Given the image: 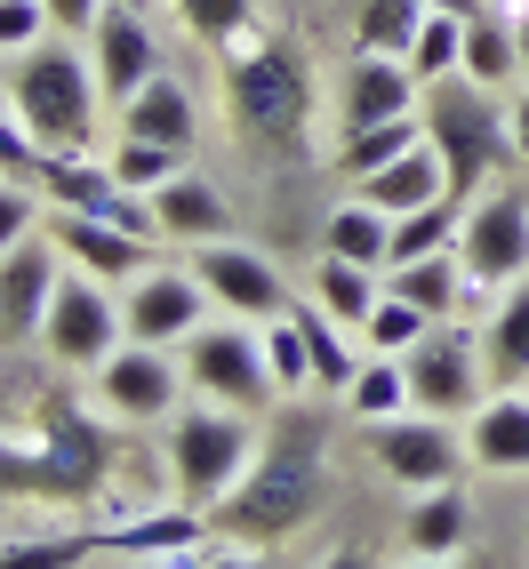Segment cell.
I'll return each mask as SVG.
<instances>
[{
	"label": "cell",
	"instance_id": "1",
	"mask_svg": "<svg viewBox=\"0 0 529 569\" xmlns=\"http://www.w3.org/2000/svg\"><path fill=\"white\" fill-rule=\"evenodd\" d=\"M112 473H121L112 426H97L57 377L0 369V506H24V498L89 506Z\"/></svg>",
	"mask_w": 529,
	"mask_h": 569
},
{
	"label": "cell",
	"instance_id": "2",
	"mask_svg": "<svg viewBox=\"0 0 529 569\" xmlns=\"http://www.w3.org/2000/svg\"><path fill=\"white\" fill-rule=\"evenodd\" d=\"M321 506H329V441H321V426L289 417L281 433L257 441L249 473L209 506V529L224 546H281L306 521H321Z\"/></svg>",
	"mask_w": 529,
	"mask_h": 569
},
{
	"label": "cell",
	"instance_id": "3",
	"mask_svg": "<svg viewBox=\"0 0 529 569\" xmlns=\"http://www.w3.org/2000/svg\"><path fill=\"white\" fill-rule=\"evenodd\" d=\"M9 104L41 137V153H89L104 89H97V64L72 49V32H49V41L9 57Z\"/></svg>",
	"mask_w": 529,
	"mask_h": 569
},
{
	"label": "cell",
	"instance_id": "4",
	"mask_svg": "<svg viewBox=\"0 0 529 569\" xmlns=\"http://www.w3.org/2000/svg\"><path fill=\"white\" fill-rule=\"evenodd\" d=\"M224 121H233L249 144H273V153H297V137L313 121V72L289 41H241L224 49Z\"/></svg>",
	"mask_w": 529,
	"mask_h": 569
},
{
	"label": "cell",
	"instance_id": "5",
	"mask_svg": "<svg viewBox=\"0 0 529 569\" xmlns=\"http://www.w3.org/2000/svg\"><path fill=\"white\" fill-rule=\"evenodd\" d=\"M418 121L433 137L441 169H449V201H481L489 177L513 169V121H506V104L489 97L481 81H466V72H449V81L426 89Z\"/></svg>",
	"mask_w": 529,
	"mask_h": 569
},
{
	"label": "cell",
	"instance_id": "6",
	"mask_svg": "<svg viewBox=\"0 0 529 569\" xmlns=\"http://www.w3.org/2000/svg\"><path fill=\"white\" fill-rule=\"evenodd\" d=\"M257 458V426L249 409H224V401H201V409H177L169 417V489L184 506H217Z\"/></svg>",
	"mask_w": 529,
	"mask_h": 569
},
{
	"label": "cell",
	"instance_id": "7",
	"mask_svg": "<svg viewBox=\"0 0 529 569\" xmlns=\"http://www.w3.org/2000/svg\"><path fill=\"white\" fill-rule=\"evenodd\" d=\"M129 346V321H121V297H112V281H97V273H72L64 264V281H57V297H49V321H41V353L72 377V369H104L112 353Z\"/></svg>",
	"mask_w": 529,
	"mask_h": 569
},
{
	"label": "cell",
	"instance_id": "8",
	"mask_svg": "<svg viewBox=\"0 0 529 569\" xmlns=\"http://www.w3.org/2000/svg\"><path fill=\"white\" fill-rule=\"evenodd\" d=\"M401 369H409V409H426V417H473L481 393H489L481 329H458V321H433L401 353Z\"/></svg>",
	"mask_w": 529,
	"mask_h": 569
},
{
	"label": "cell",
	"instance_id": "9",
	"mask_svg": "<svg viewBox=\"0 0 529 569\" xmlns=\"http://www.w3.org/2000/svg\"><path fill=\"white\" fill-rule=\"evenodd\" d=\"M184 386L201 401H224V409H264L281 393V377L264 361V337H249L233 321H201L184 337Z\"/></svg>",
	"mask_w": 529,
	"mask_h": 569
},
{
	"label": "cell",
	"instance_id": "10",
	"mask_svg": "<svg viewBox=\"0 0 529 569\" xmlns=\"http://www.w3.org/2000/svg\"><path fill=\"white\" fill-rule=\"evenodd\" d=\"M458 264L473 289H513L529 273V193L521 184H489L458 224Z\"/></svg>",
	"mask_w": 529,
	"mask_h": 569
},
{
	"label": "cell",
	"instance_id": "11",
	"mask_svg": "<svg viewBox=\"0 0 529 569\" xmlns=\"http://www.w3.org/2000/svg\"><path fill=\"white\" fill-rule=\"evenodd\" d=\"M369 458L386 466L401 489H449L473 458L458 441V417H426V409H401L386 426H369Z\"/></svg>",
	"mask_w": 529,
	"mask_h": 569
},
{
	"label": "cell",
	"instance_id": "12",
	"mask_svg": "<svg viewBox=\"0 0 529 569\" xmlns=\"http://www.w3.org/2000/svg\"><path fill=\"white\" fill-rule=\"evenodd\" d=\"M193 281H201L233 321H281V313H289L281 273H273L257 249H241V241H201V249H193Z\"/></svg>",
	"mask_w": 529,
	"mask_h": 569
},
{
	"label": "cell",
	"instance_id": "13",
	"mask_svg": "<svg viewBox=\"0 0 529 569\" xmlns=\"http://www.w3.org/2000/svg\"><path fill=\"white\" fill-rule=\"evenodd\" d=\"M177 386H184V369L169 361V346H137V337L97 369V401H104V417H121V426H153V417H169Z\"/></svg>",
	"mask_w": 529,
	"mask_h": 569
},
{
	"label": "cell",
	"instance_id": "14",
	"mask_svg": "<svg viewBox=\"0 0 529 569\" xmlns=\"http://www.w3.org/2000/svg\"><path fill=\"white\" fill-rule=\"evenodd\" d=\"M57 281H64V249H57L49 233H24L9 257H0V337H9V346L41 337Z\"/></svg>",
	"mask_w": 529,
	"mask_h": 569
},
{
	"label": "cell",
	"instance_id": "15",
	"mask_svg": "<svg viewBox=\"0 0 529 569\" xmlns=\"http://www.w3.org/2000/svg\"><path fill=\"white\" fill-rule=\"evenodd\" d=\"M89 64H97L104 104L121 112V104L161 72V41H153V24H144V9H104L97 32H89Z\"/></svg>",
	"mask_w": 529,
	"mask_h": 569
},
{
	"label": "cell",
	"instance_id": "16",
	"mask_svg": "<svg viewBox=\"0 0 529 569\" xmlns=\"http://www.w3.org/2000/svg\"><path fill=\"white\" fill-rule=\"evenodd\" d=\"M201 281L193 273H137L129 289H121V321H129V337L137 346H184V337L201 329Z\"/></svg>",
	"mask_w": 529,
	"mask_h": 569
},
{
	"label": "cell",
	"instance_id": "17",
	"mask_svg": "<svg viewBox=\"0 0 529 569\" xmlns=\"http://www.w3.org/2000/svg\"><path fill=\"white\" fill-rule=\"evenodd\" d=\"M426 104V81L401 57H353L337 72V129H369V121H401V112Z\"/></svg>",
	"mask_w": 529,
	"mask_h": 569
},
{
	"label": "cell",
	"instance_id": "18",
	"mask_svg": "<svg viewBox=\"0 0 529 569\" xmlns=\"http://www.w3.org/2000/svg\"><path fill=\"white\" fill-rule=\"evenodd\" d=\"M49 241L64 249V264L72 273H97V281H112V289H129L137 273H144V241L137 233H121V224H104V217H57L49 224Z\"/></svg>",
	"mask_w": 529,
	"mask_h": 569
},
{
	"label": "cell",
	"instance_id": "19",
	"mask_svg": "<svg viewBox=\"0 0 529 569\" xmlns=\"http://www.w3.org/2000/svg\"><path fill=\"white\" fill-rule=\"evenodd\" d=\"M144 201H153V217H161V241H184V249L233 241V201H224L209 177H193V169H177V177L153 184Z\"/></svg>",
	"mask_w": 529,
	"mask_h": 569
},
{
	"label": "cell",
	"instance_id": "20",
	"mask_svg": "<svg viewBox=\"0 0 529 569\" xmlns=\"http://www.w3.org/2000/svg\"><path fill=\"white\" fill-rule=\"evenodd\" d=\"M466 458L481 473H529V393H489L466 426Z\"/></svg>",
	"mask_w": 529,
	"mask_h": 569
},
{
	"label": "cell",
	"instance_id": "21",
	"mask_svg": "<svg viewBox=\"0 0 529 569\" xmlns=\"http://www.w3.org/2000/svg\"><path fill=\"white\" fill-rule=\"evenodd\" d=\"M481 369H489V393L529 386V273L513 289H498V313L481 321Z\"/></svg>",
	"mask_w": 529,
	"mask_h": 569
},
{
	"label": "cell",
	"instance_id": "22",
	"mask_svg": "<svg viewBox=\"0 0 529 569\" xmlns=\"http://www.w3.org/2000/svg\"><path fill=\"white\" fill-rule=\"evenodd\" d=\"M121 137H144V144H177V153H193L201 112H193V97H184V81L153 72V81H144V89L121 104Z\"/></svg>",
	"mask_w": 529,
	"mask_h": 569
},
{
	"label": "cell",
	"instance_id": "23",
	"mask_svg": "<svg viewBox=\"0 0 529 569\" xmlns=\"http://www.w3.org/2000/svg\"><path fill=\"white\" fill-rule=\"evenodd\" d=\"M353 193H361V201H377L386 217H401V209H426V201H449V169H441V153H433V137H426V144H409L401 161H386L377 177H361Z\"/></svg>",
	"mask_w": 529,
	"mask_h": 569
},
{
	"label": "cell",
	"instance_id": "24",
	"mask_svg": "<svg viewBox=\"0 0 529 569\" xmlns=\"http://www.w3.org/2000/svg\"><path fill=\"white\" fill-rule=\"evenodd\" d=\"M97 553H193L209 538L201 506H169V513H144V521H112V529H89Z\"/></svg>",
	"mask_w": 529,
	"mask_h": 569
},
{
	"label": "cell",
	"instance_id": "25",
	"mask_svg": "<svg viewBox=\"0 0 529 569\" xmlns=\"http://www.w3.org/2000/svg\"><path fill=\"white\" fill-rule=\"evenodd\" d=\"M401 529H409V553L458 561V546L473 538V506H466V481H449V489H418V513H409Z\"/></svg>",
	"mask_w": 529,
	"mask_h": 569
},
{
	"label": "cell",
	"instance_id": "26",
	"mask_svg": "<svg viewBox=\"0 0 529 569\" xmlns=\"http://www.w3.org/2000/svg\"><path fill=\"white\" fill-rule=\"evenodd\" d=\"M458 72H466V81H481V89H506L513 72H521V24H513V17H498V9L466 17V49H458Z\"/></svg>",
	"mask_w": 529,
	"mask_h": 569
},
{
	"label": "cell",
	"instance_id": "27",
	"mask_svg": "<svg viewBox=\"0 0 529 569\" xmlns=\"http://www.w3.org/2000/svg\"><path fill=\"white\" fill-rule=\"evenodd\" d=\"M386 249H393V217L377 201H346L329 209V233H321V257H346V264H369V273H386Z\"/></svg>",
	"mask_w": 529,
	"mask_h": 569
},
{
	"label": "cell",
	"instance_id": "28",
	"mask_svg": "<svg viewBox=\"0 0 529 569\" xmlns=\"http://www.w3.org/2000/svg\"><path fill=\"white\" fill-rule=\"evenodd\" d=\"M393 297H409L418 313H433V321H458V306H466V264H458V249H441V257H418V264H393V281H386Z\"/></svg>",
	"mask_w": 529,
	"mask_h": 569
},
{
	"label": "cell",
	"instance_id": "29",
	"mask_svg": "<svg viewBox=\"0 0 529 569\" xmlns=\"http://www.w3.org/2000/svg\"><path fill=\"white\" fill-rule=\"evenodd\" d=\"M409 144H426V121H418V112H401V121H369V129H346V137H337V177L361 184V177H377L386 161H401Z\"/></svg>",
	"mask_w": 529,
	"mask_h": 569
},
{
	"label": "cell",
	"instance_id": "30",
	"mask_svg": "<svg viewBox=\"0 0 529 569\" xmlns=\"http://www.w3.org/2000/svg\"><path fill=\"white\" fill-rule=\"evenodd\" d=\"M426 17H433L426 0H361V9H353V49H369V57H401V64H409Z\"/></svg>",
	"mask_w": 529,
	"mask_h": 569
},
{
	"label": "cell",
	"instance_id": "31",
	"mask_svg": "<svg viewBox=\"0 0 529 569\" xmlns=\"http://www.w3.org/2000/svg\"><path fill=\"white\" fill-rule=\"evenodd\" d=\"M32 184H41V201H57V209H72V217H89L121 177H112V161H97V153H49Z\"/></svg>",
	"mask_w": 529,
	"mask_h": 569
},
{
	"label": "cell",
	"instance_id": "32",
	"mask_svg": "<svg viewBox=\"0 0 529 569\" xmlns=\"http://www.w3.org/2000/svg\"><path fill=\"white\" fill-rule=\"evenodd\" d=\"M377 297H386V289H377L369 264H346V257H321V264H313V306L337 313L353 337H361V321L377 313Z\"/></svg>",
	"mask_w": 529,
	"mask_h": 569
},
{
	"label": "cell",
	"instance_id": "33",
	"mask_svg": "<svg viewBox=\"0 0 529 569\" xmlns=\"http://www.w3.org/2000/svg\"><path fill=\"white\" fill-rule=\"evenodd\" d=\"M289 321H297V337H306V361H313V386H329V393H346L353 386V346H346V321L337 313H321V306H289Z\"/></svg>",
	"mask_w": 529,
	"mask_h": 569
},
{
	"label": "cell",
	"instance_id": "34",
	"mask_svg": "<svg viewBox=\"0 0 529 569\" xmlns=\"http://www.w3.org/2000/svg\"><path fill=\"white\" fill-rule=\"evenodd\" d=\"M466 201H426V209H401L393 217V249H386V273L393 264H418V257H441V249H458V217Z\"/></svg>",
	"mask_w": 529,
	"mask_h": 569
},
{
	"label": "cell",
	"instance_id": "35",
	"mask_svg": "<svg viewBox=\"0 0 529 569\" xmlns=\"http://www.w3.org/2000/svg\"><path fill=\"white\" fill-rule=\"evenodd\" d=\"M346 409L361 417V426H386V417H401V409H409V369H401L393 353H369V361L353 369V386H346Z\"/></svg>",
	"mask_w": 529,
	"mask_h": 569
},
{
	"label": "cell",
	"instance_id": "36",
	"mask_svg": "<svg viewBox=\"0 0 529 569\" xmlns=\"http://www.w3.org/2000/svg\"><path fill=\"white\" fill-rule=\"evenodd\" d=\"M177 17H184V32L209 41V49L257 41V0H177Z\"/></svg>",
	"mask_w": 529,
	"mask_h": 569
},
{
	"label": "cell",
	"instance_id": "37",
	"mask_svg": "<svg viewBox=\"0 0 529 569\" xmlns=\"http://www.w3.org/2000/svg\"><path fill=\"white\" fill-rule=\"evenodd\" d=\"M426 329H433V313H418L409 297H393V289H386V297H377V313L361 321V346H369V353H393V361H401V353L418 346Z\"/></svg>",
	"mask_w": 529,
	"mask_h": 569
},
{
	"label": "cell",
	"instance_id": "38",
	"mask_svg": "<svg viewBox=\"0 0 529 569\" xmlns=\"http://www.w3.org/2000/svg\"><path fill=\"white\" fill-rule=\"evenodd\" d=\"M104 161H112V177H121L129 193H153V184H169V177L184 169V153H177V144H144V137H121Z\"/></svg>",
	"mask_w": 529,
	"mask_h": 569
},
{
	"label": "cell",
	"instance_id": "39",
	"mask_svg": "<svg viewBox=\"0 0 529 569\" xmlns=\"http://www.w3.org/2000/svg\"><path fill=\"white\" fill-rule=\"evenodd\" d=\"M458 49H466V17H426L418 49H409V72L433 89V81H449V72H458Z\"/></svg>",
	"mask_w": 529,
	"mask_h": 569
},
{
	"label": "cell",
	"instance_id": "40",
	"mask_svg": "<svg viewBox=\"0 0 529 569\" xmlns=\"http://www.w3.org/2000/svg\"><path fill=\"white\" fill-rule=\"evenodd\" d=\"M97 553V538L81 529V538H9L0 546V569H81Z\"/></svg>",
	"mask_w": 529,
	"mask_h": 569
},
{
	"label": "cell",
	"instance_id": "41",
	"mask_svg": "<svg viewBox=\"0 0 529 569\" xmlns=\"http://www.w3.org/2000/svg\"><path fill=\"white\" fill-rule=\"evenodd\" d=\"M264 361H273V377H281V393H306V386H313L306 337H297V321H289V313H281V321H264Z\"/></svg>",
	"mask_w": 529,
	"mask_h": 569
},
{
	"label": "cell",
	"instance_id": "42",
	"mask_svg": "<svg viewBox=\"0 0 529 569\" xmlns=\"http://www.w3.org/2000/svg\"><path fill=\"white\" fill-rule=\"evenodd\" d=\"M41 161H49V153H41V137H32V129H24V112L0 97V177H24V184H32V177H41Z\"/></svg>",
	"mask_w": 529,
	"mask_h": 569
},
{
	"label": "cell",
	"instance_id": "43",
	"mask_svg": "<svg viewBox=\"0 0 529 569\" xmlns=\"http://www.w3.org/2000/svg\"><path fill=\"white\" fill-rule=\"evenodd\" d=\"M24 233H41V193L24 177H0V257H9Z\"/></svg>",
	"mask_w": 529,
	"mask_h": 569
},
{
	"label": "cell",
	"instance_id": "44",
	"mask_svg": "<svg viewBox=\"0 0 529 569\" xmlns=\"http://www.w3.org/2000/svg\"><path fill=\"white\" fill-rule=\"evenodd\" d=\"M49 9L41 0H0V57H17V49H32V41H49Z\"/></svg>",
	"mask_w": 529,
	"mask_h": 569
},
{
	"label": "cell",
	"instance_id": "45",
	"mask_svg": "<svg viewBox=\"0 0 529 569\" xmlns=\"http://www.w3.org/2000/svg\"><path fill=\"white\" fill-rule=\"evenodd\" d=\"M41 9H49L57 32H97V17L112 9V0H41Z\"/></svg>",
	"mask_w": 529,
	"mask_h": 569
},
{
	"label": "cell",
	"instance_id": "46",
	"mask_svg": "<svg viewBox=\"0 0 529 569\" xmlns=\"http://www.w3.org/2000/svg\"><path fill=\"white\" fill-rule=\"evenodd\" d=\"M506 121H513V161L529 169V89H521V97L506 104Z\"/></svg>",
	"mask_w": 529,
	"mask_h": 569
},
{
	"label": "cell",
	"instance_id": "47",
	"mask_svg": "<svg viewBox=\"0 0 529 569\" xmlns=\"http://www.w3.org/2000/svg\"><path fill=\"white\" fill-rule=\"evenodd\" d=\"M209 569H273V561H264V546H224L209 553Z\"/></svg>",
	"mask_w": 529,
	"mask_h": 569
},
{
	"label": "cell",
	"instance_id": "48",
	"mask_svg": "<svg viewBox=\"0 0 529 569\" xmlns=\"http://www.w3.org/2000/svg\"><path fill=\"white\" fill-rule=\"evenodd\" d=\"M426 9H433V17H481L489 0H426Z\"/></svg>",
	"mask_w": 529,
	"mask_h": 569
},
{
	"label": "cell",
	"instance_id": "49",
	"mask_svg": "<svg viewBox=\"0 0 529 569\" xmlns=\"http://www.w3.org/2000/svg\"><path fill=\"white\" fill-rule=\"evenodd\" d=\"M313 569H377V561H369L361 546H346V553H329V561H313Z\"/></svg>",
	"mask_w": 529,
	"mask_h": 569
},
{
	"label": "cell",
	"instance_id": "50",
	"mask_svg": "<svg viewBox=\"0 0 529 569\" xmlns=\"http://www.w3.org/2000/svg\"><path fill=\"white\" fill-rule=\"evenodd\" d=\"M513 24H521V72H529V9H521V17H513Z\"/></svg>",
	"mask_w": 529,
	"mask_h": 569
},
{
	"label": "cell",
	"instance_id": "51",
	"mask_svg": "<svg viewBox=\"0 0 529 569\" xmlns=\"http://www.w3.org/2000/svg\"><path fill=\"white\" fill-rule=\"evenodd\" d=\"M409 569H458V561H433V553H418V561H409Z\"/></svg>",
	"mask_w": 529,
	"mask_h": 569
},
{
	"label": "cell",
	"instance_id": "52",
	"mask_svg": "<svg viewBox=\"0 0 529 569\" xmlns=\"http://www.w3.org/2000/svg\"><path fill=\"white\" fill-rule=\"evenodd\" d=\"M112 9H153V0H112Z\"/></svg>",
	"mask_w": 529,
	"mask_h": 569
},
{
	"label": "cell",
	"instance_id": "53",
	"mask_svg": "<svg viewBox=\"0 0 529 569\" xmlns=\"http://www.w3.org/2000/svg\"><path fill=\"white\" fill-rule=\"evenodd\" d=\"M0 97H9V57H0Z\"/></svg>",
	"mask_w": 529,
	"mask_h": 569
}]
</instances>
